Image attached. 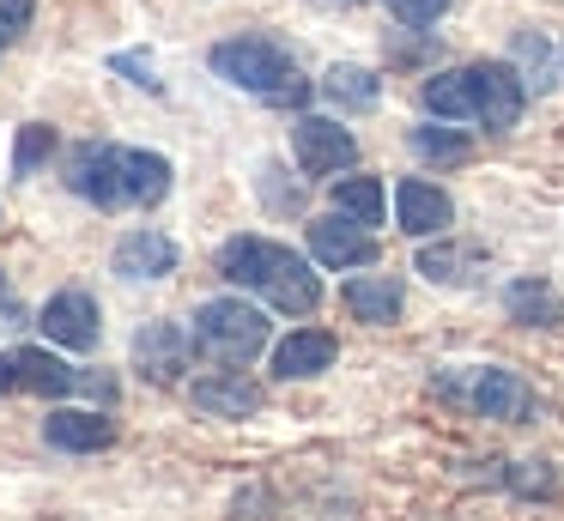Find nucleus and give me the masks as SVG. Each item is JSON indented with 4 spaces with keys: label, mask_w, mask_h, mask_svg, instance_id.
<instances>
[{
    "label": "nucleus",
    "mask_w": 564,
    "mask_h": 521,
    "mask_svg": "<svg viewBox=\"0 0 564 521\" xmlns=\"http://www.w3.org/2000/svg\"><path fill=\"white\" fill-rule=\"evenodd\" d=\"M310 254H316L322 267H370L377 261V237H370V225H358V218L328 213V218L310 225Z\"/></svg>",
    "instance_id": "obj_9"
},
{
    "label": "nucleus",
    "mask_w": 564,
    "mask_h": 521,
    "mask_svg": "<svg viewBox=\"0 0 564 521\" xmlns=\"http://www.w3.org/2000/svg\"><path fill=\"white\" fill-rule=\"evenodd\" d=\"M419 104H425L437 121H474V67L431 73V79L419 85Z\"/></svg>",
    "instance_id": "obj_18"
},
{
    "label": "nucleus",
    "mask_w": 564,
    "mask_h": 521,
    "mask_svg": "<svg viewBox=\"0 0 564 521\" xmlns=\"http://www.w3.org/2000/svg\"><path fill=\"white\" fill-rule=\"evenodd\" d=\"M437 388H443V394H455V400H467L479 419H503V424H528V419H534V388H528L516 370H498V363L467 370V382H437Z\"/></svg>",
    "instance_id": "obj_4"
},
{
    "label": "nucleus",
    "mask_w": 564,
    "mask_h": 521,
    "mask_svg": "<svg viewBox=\"0 0 564 521\" xmlns=\"http://www.w3.org/2000/svg\"><path fill=\"white\" fill-rule=\"evenodd\" d=\"M116 67L134 73V85H159V79H152V55H116Z\"/></svg>",
    "instance_id": "obj_30"
},
{
    "label": "nucleus",
    "mask_w": 564,
    "mask_h": 521,
    "mask_svg": "<svg viewBox=\"0 0 564 521\" xmlns=\"http://www.w3.org/2000/svg\"><path fill=\"white\" fill-rule=\"evenodd\" d=\"M0 291H7V279H0Z\"/></svg>",
    "instance_id": "obj_32"
},
{
    "label": "nucleus",
    "mask_w": 564,
    "mask_h": 521,
    "mask_svg": "<svg viewBox=\"0 0 564 521\" xmlns=\"http://www.w3.org/2000/svg\"><path fill=\"white\" fill-rule=\"evenodd\" d=\"M0 388H7V358H0Z\"/></svg>",
    "instance_id": "obj_31"
},
{
    "label": "nucleus",
    "mask_w": 564,
    "mask_h": 521,
    "mask_svg": "<svg viewBox=\"0 0 564 521\" xmlns=\"http://www.w3.org/2000/svg\"><path fill=\"white\" fill-rule=\"evenodd\" d=\"M7 388L55 400V394H74V388H79V370H74V363H62L55 351H43V346H19L13 358H7Z\"/></svg>",
    "instance_id": "obj_11"
},
{
    "label": "nucleus",
    "mask_w": 564,
    "mask_h": 521,
    "mask_svg": "<svg viewBox=\"0 0 564 521\" xmlns=\"http://www.w3.org/2000/svg\"><path fill=\"white\" fill-rule=\"evenodd\" d=\"M340 297H346V310H352V322L389 327L394 315H401L406 291H401V279H394V273H358V279H346Z\"/></svg>",
    "instance_id": "obj_14"
},
{
    "label": "nucleus",
    "mask_w": 564,
    "mask_h": 521,
    "mask_svg": "<svg viewBox=\"0 0 564 521\" xmlns=\"http://www.w3.org/2000/svg\"><path fill=\"white\" fill-rule=\"evenodd\" d=\"M292 152H297V164H304L310 176H340V170H352L358 140L328 116H297L292 121Z\"/></svg>",
    "instance_id": "obj_6"
},
{
    "label": "nucleus",
    "mask_w": 564,
    "mask_h": 521,
    "mask_svg": "<svg viewBox=\"0 0 564 521\" xmlns=\"http://www.w3.org/2000/svg\"><path fill=\"white\" fill-rule=\"evenodd\" d=\"M67 188L91 206H122L128 182H122V152L116 145H79L74 164H67Z\"/></svg>",
    "instance_id": "obj_8"
},
{
    "label": "nucleus",
    "mask_w": 564,
    "mask_h": 521,
    "mask_svg": "<svg viewBox=\"0 0 564 521\" xmlns=\"http://www.w3.org/2000/svg\"><path fill=\"white\" fill-rule=\"evenodd\" d=\"M413 152L425 164H462V158H474V140L455 128H413Z\"/></svg>",
    "instance_id": "obj_24"
},
{
    "label": "nucleus",
    "mask_w": 564,
    "mask_h": 521,
    "mask_svg": "<svg viewBox=\"0 0 564 521\" xmlns=\"http://www.w3.org/2000/svg\"><path fill=\"white\" fill-rule=\"evenodd\" d=\"M394 218H401L406 237H443V230L455 225V200L437 188V182L406 176L401 188H394Z\"/></svg>",
    "instance_id": "obj_10"
},
{
    "label": "nucleus",
    "mask_w": 564,
    "mask_h": 521,
    "mask_svg": "<svg viewBox=\"0 0 564 521\" xmlns=\"http://www.w3.org/2000/svg\"><path fill=\"white\" fill-rule=\"evenodd\" d=\"M122 182H128V200L134 206H159L171 194V158L147 152V145H128L122 152Z\"/></svg>",
    "instance_id": "obj_20"
},
{
    "label": "nucleus",
    "mask_w": 564,
    "mask_h": 521,
    "mask_svg": "<svg viewBox=\"0 0 564 521\" xmlns=\"http://www.w3.org/2000/svg\"><path fill=\"white\" fill-rule=\"evenodd\" d=\"M522 104H528V79L510 61H474V121L503 133L522 121Z\"/></svg>",
    "instance_id": "obj_5"
},
{
    "label": "nucleus",
    "mask_w": 564,
    "mask_h": 521,
    "mask_svg": "<svg viewBox=\"0 0 564 521\" xmlns=\"http://www.w3.org/2000/svg\"><path fill=\"white\" fill-rule=\"evenodd\" d=\"M37 327L55 339V346H67V351H91V346H98V334H104L98 297H91V291H55V297L43 303Z\"/></svg>",
    "instance_id": "obj_7"
},
{
    "label": "nucleus",
    "mask_w": 564,
    "mask_h": 521,
    "mask_svg": "<svg viewBox=\"0 0 564 521\" xmlns=\"http://www.w3.org/2000/svg\"><path fill=\"white\" fill-rule=\"evenodd\" d=\"M467 261H474V254H467V249H419V273H425L431 279V285H462V267Z\"/></svg>",
    "instance_id": "obj_25"
},
{
    "label": "nucleus",
    "mask_w": 564,
    "mask_h": 521,
    "mask_svg": "<svg viewBox=\"0 0 564 521\" xmlns=\"http://www.w3.org/2000/svg\"><path fill=\"white\" fill-rule=\"evenodd\" d=\"M50 152H55V133L43 128V121H31V128L19 133V152H13V170H19V176H31V170H37V164H43V158H50Z\"/></svg>",
    "instance_id": "obj_26"
},
{
    "label": "nucleus",
    "mask_w": 564,
    "mask_h": 521,
    "mask_svg": "<svg viewBox=\"0 0 564 521\" xmlns=\"http://www.w3.org/2000/svg\"><path fill=\"white\" fill-rule=\"evenodd\" d=\"M498 479L516 497H558V473L546 460H498Z\"/></svg>",
    "instance_id": "obj_23"
},
{
    "label": "nucleus",
    "mask_w": 564,
    "mask_h": 521,
    "mask_svg": "<svg viewBox=\"0 0 564 521\" xmlns=\"http://www.w3.org/2000/svg\"><path fill=\"white\" fill-rule=\"evenodd\" d=\"M219 273L231 285H249L285 315H310L322 303V279L310 273L304 254H292L285 242H268V237H231L219 249Z\"/></svg>",
    "instance_id": "obj_1"
},
{
    "label": "nucleus",
    "mask_w": 564,
    "mask_h": 521,
    "mask_svg": "<svg viewBox=\"0 0 564 521\" xmlns=\"http://www.w3.org/2000/svg\"><path fill=\"white\" fill-rule=\"evenodd\" d=\"M334 358H340V339H334L328 327H292V334H285L280 346H273V370H280L285 382L322 376Z\"/></svg>",
    "instance_id": "obj_13"
},
{
    "label": "nucleus",
    "mask_w": 564,
    "mask_h": 521,
    "mask_svg": "<svg viewBox=\"0 0 564 521\" xmlns=\"http://www.w3.org/2000/svg\"><path fill=\"white\" fill-rule=\"evenodd\" d=\"M110 267L122 279H164L176 267V242L164 237V230H128V237L116 242Z\"/></svg>",
    "instance_id": "obj_15"
},
{
    "label": "nucleus",
    "mask_w": 564,
    "mask_h": 521,
    "mask_svg": "<svg viewBox=\"0 0 564 521\" xmlns=\"http://www.w3.org/2000/svg\"><path fill=\"white\" fill-rule=\"evenodd\" d=\"M516 61H528V67H534V85H546V67H552V48L540 43L534 31H516Z\"/></svg>",
    "instance_id": "obj_28"
},
{
    "label": "nucleus",
    "mask_w": 564,
    "mask_h": 521,
    "mask_svg": "<svg viewBox=\"0 0 564 521\" xmlns=\"http://www.w3.org/2000/svg\"><path fill=\"white\" fill-rule=\"evenodd\" d=\"M213 73L249 97H268V104H304L310 97V79L297 73L292 48L273 36H225L213 48Z\"/></svg>",
    "instance_id": "obj_2"
},
{
    "label": "nucleus",
    "mask_w": 564,
    "mask_h": 521,
    "mask_svg": "<svg viewBox=\"0 0 564 521\" xmlns=\"http://www.w3.org/2000/svg\"><path fill=\"white\" fill-rule=\"evenodd\" d=\"M195 406L213 412V419H249L261 406V388L243 370H219V376H200L195 382Z\"/></svg>",
    "instance_id": "obj_16"
},
{
    "label": "nucleus",
    "mask_w": 564,
    "mask_h": 521,
    "mask_svg": "<svg viewBox=\"0 0 564 521\" xmlns=\"http://www.w3.org/2000/svg\"><path fill=\"white\" fill-rule=\"evenodd\" d=\"M188 339H195V351H207L213 363L243 370V363L268 346V315H261L256 303H243V297H213V303L195 310Z\"/></svg>",
    "instance_id": "obj_3"
},
{
    "label": "nucleus",
    "mask_w": 564,
    "mask_h": 521,
    "mask_svg": "<svg viewBox=\"0 0 564 521\" xmlns=\"http://www.w3.org/2000/svg\"><path fill=\"white\" fill-rule=\"evenodd\" d=\"M25 24H31V0H0V43L19 36Z\"/></svg>",
    "instance_id": "obj_29"
},
{
    "label": "nucleus",
    "mask_w": 564,
    "mask_h": 521,
    "mask_svg": "<svg viewBox=\"0 0 564 521\" xmlns=\"http://www.w3.org/2000/svg\"><path fill=\"white\" fill-rule=\"evenodd\" d=\"M322 97H328V104H340V109H377L382 85H377V73H370V67L340 61V67L322 73Z\"/></svg>",
    "instance_id": "obj_21"
},
{
    "label": "nucleus",
    "mask_w": 564,
    "mask_h": 521,
    "mask_svg": "<svg viewBox=\"0 0 564 521\" xmlns=\"http://www.w3.org/2000/svg\"><path fill=\"white\" fill-rule=\"evenodd\" d=\"M134 363L152 376L159 388H171L176 376L188 370V334L176 322H147L134 334Z\"/></svg>",
    "instance_id": "obj_12"
},
{
    "label": "nucleus",
    "mask_w": 564,
    "mask_h": 521,
    "mask_svg": "<svg viewBox=\"0 0 564 521\" xmlns=\"http://www.w3.org/2000/svg\"><path fill=\"white\" fill-rule=\"evenodd\" d=\"M43 436H50V448L91 455V448H110L116 443V424L104 419V412H50V419H43Z\"/></svg>",
    "instance_id": "obj_17"
},
{
    "label": "nucleus",
    "mask_w": 564,
    "mask_h": 521,
    "mask_svg": "<svg viewBox=\"0 0 564 521\" xmlns=\"http://www.w3.org/2000/svg\"><path fill=\"white\" fill-rule=\"evenodd\" d=\"M389 12L401 24H437L443 12H449V0H389Z\"/></svg>",
    "instance_id": "obj_27"
},
{
    "label": "nucleus",
    "mask_w": 564,
    "mask_h": 521,
    "mask_svg": "<svg viewBox=\"0 0 564 521\" xmlns=\"http://www.w3.org/2000/svg\"><path fill=\"white\" fill-rule=\"evenodd\" d=\"M334 213L358 218V225H382V182L377 176H340L334 182Z\"/></svg>",
    "instance_id": "obj_22"
},
{
    "label": "nucleus",
    "mask_w": 564,
    "mask_h": 521,
    "mask_svg": "<svg viewBox=\"0 0 564 521\" xmlns=\"http://www.w3.org/2000/svg\"><path fill=\"white\" fill-rule=\"evenodd\" d=\"M503 310L522 327H558L564 322V297L546 279H510V285H503Z\"/></svg>",
    "instance_id": "obj_19"
}]
</instances>
